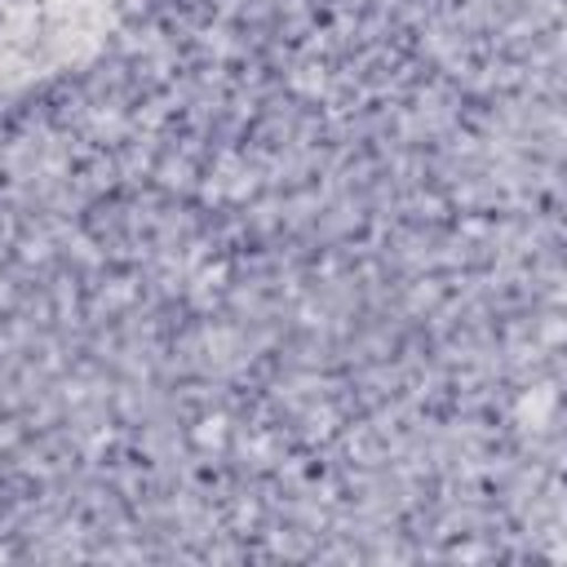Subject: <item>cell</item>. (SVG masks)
<instances>
[{
    "instance_id": "6da1fadb",
    "label": "cell",
    "mask_w": 567,
    "mask_h": 567,
    "mask_svg": "<svg viewBox=\"0 0 567 567\" xmlns=\"http://www.w3.org/2000/svg\"><path fill=\"white\" fill-rule=\"evenodd\" d=\"M142 0H0V89L89 62Z\"/></svg>"
}]
</instances>
